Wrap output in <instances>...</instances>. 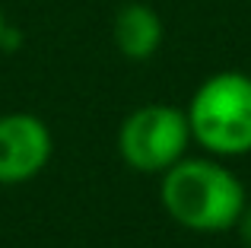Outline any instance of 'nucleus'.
<instances>
[{
    "instance_id": "nucleus-1",
    "label": "nucleus",
    "mask_w": 251,
    "mask_h": 248,
    "mask_svg": "<svg viewBox=\"0 0 251 248\" xmlns=\"http://www.w3.org/2000/svg\"><path fill=\"white\" fill-rule=\"evenodd\" d=\"M162 207L184 229L223 232L239 226L245 210V188L220 162L178 159L162 172Z\"/></svg>"
},
{
    "instance_id": "nucleus-2",
    "label": "nucleus",
    "mask_w": 251,
    "mask_h": 248,
    "mask_svg": "<svg viewBox=\"0 0 251 248\" xmlns=\"http://www.w3.org/2000/svg\"><path fill=\"white\" fill-rule=\"evenodd\" d=\"M191 137L216 156L251 153V76L239 70L213 74L188 105Z\"/></svg>"
},
{
    "instance_id": "nucleus-3",
    "label": "nucleus",
    "mask_w": 251,
    "mask_h": 248,
    "mask_svg": "<svg viewBox=\"0 0 251 248\" xmlns=\"http://www.w3.org/2000/svg\"><path fill=\"white\" fill-rule=\"evenodd\" d=\"M188 140V112L153 102L124 118L118 130V153L137 172H166L184 156Z\"/></svg>"
},
{
    "instance_id": "nucleus-4",
    "label": "nucleus",
    "mask_w": 251,
    "mask_h": 248,
    "mask_svg": "<svg viewBox=\"0 0 251 248\" xmlns=\"http://www.w3.org/2000/svg\"><path fill=\"white\" fill-rule=\"evenodd\" d=\"M51 159V130L35 115L13 112L0 118V185L29 181Z\"/></svg>"
},
{
    "instance_id": "nucleus-5",
    "label": "nucleus",
    "mask_w": 251,
    "mask_h": 248,
    "mask_svg": "<svg viewBox=\"0 0 251 248\" xmlns=\"http://www.w3.org/2000/svg\"><path fill=\"white\" fill-rule=\"evenodd\" d=\"M115 45L127 61H147L162 45V19L147 3H124L115 16Z\"/></svg>"
},
{
    "instance_id": "nucleus-6",
    "label": "nucleus",
    "mask_w": 251,
    "mask_h": 248,
    "mask_svg": "<svg viewBox=\"0 0 251 248\" xmlns=\"http://www.w3.org/2000/svg\"><path fill=\"white\" fill-rule=\"evenodd\" d=\"M239 229H242V239L251 245V207H245L242 210V217H239Z\"/></svg>"
},
{
    "instance_id": "nucleus-7",
    "label": "nucleus",
    "mask_w": 251,
    "mask_h": 248,
    "mask_svg": "<svg viewBox=\"0 0 251 248\" xmlns=\"http://www.w3.org/2000/svg\"><path fill=\"white\" fill-rule=\"evenodd\" d=\"M3 35H6V19H3V10H0V45H3Z\"/></svg>"
}]
</instances>
